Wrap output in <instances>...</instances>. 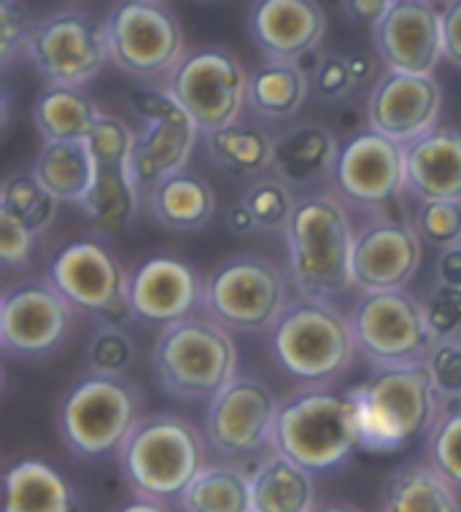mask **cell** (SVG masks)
Segmentation results:
<instances>
[{"label":"cell","instance_id":"6da1fadb","mask_svg":"<svg viewBox=\"0 0 461 512\" xmlns=\"http://www.w3.org/2000/svg\"><path fill=\"white\" fill-rule=\"evenodd\" d=\"M354 235L351 211L335 189L302 195L284 230L294 292L337 302L356 289L351 273Z\"/></svg>","mask_w":461,"mask_h":512},{"label":"cell","instance_id":"7a4b0ae2","mask_svg":"<svg viewBox=\"0 0 461 512\" xmlns=\"http://www.w3.org/2000/svg\"><path fill=\"white\" fill-rule=\"evenodd\" d=\"M348 394L356 405L359 445L370 453H394L413 445L432 432L443 407L426 362L375 367Z\"/></svg>","mask_w":461,"mask_h":512},{"label":"cell","instance_id":"3957f363","mask_svg":"<svg viewBox=\"0 0 461 512\" xmlns=\"http://www.w3.org/2000/svg\"><path fill=\"white\" fill-rule=\"evenodd\" d=\"M265 335L275 367L297 386H332L359 356L351 318L335 302L297 292Z\"/></svg>","mask_w":461,"mask_h":512},{"label":"cell","instance_id":"277c9868","mask_svg":"<svg viewBox=\"0 0 461 512\" xmlns=\"http://www.w3.org/2000/svg\"><path fill=\"white\" fill-rule=\"evenodd\" d=\"M208 440L192 421L173 413H146L119 448L127 488L143 499H181L208 467Z\"/></svg>","mask_w":461,"mask_h":512},{"label":"cell","instance_id":"5b68a950","mask_svg":"<svg viewBox=\"0 0 461 512\" xmlns=\"http://www.w3.org/2000/svg\"><path fill=\"white\" fill-rule=\"evenodd\" d=\"M151 367L170 397L211 402L240 375V351L230 329L208 313H195L162 327L151 351Z\"/></svg>","mask_w":461,"mask_h":512},{"label":"cell","instance_id":"8992f818","mask_svg":"<svg viewBox=\"0 0 461 512\" xmlns=\"http://www.w3.org/2000/svg\"><path fill=\"white\" fill-rule=\"evenodd\" d=\"M273 448L311 472L346 464L359 445L356 405L348 391L332 386H300L281 399Z\"/></svg>","mask_w":461,"mask_h":512},{"label":"cell","instance_id":"52a82bcc","mask_svg":"<svg viewBox=\"0 0 461 512\" xmlns=\"http://www.w3.org/2000/svg\"><path fill=\"white\" fill-rule=\"evenodd\" d=\"M143 415V394L133 380L87 372L60 397L57 432L73 456L100 459L119 453Z\"/></svg>","mask_w":461,"mask_h":512},{"label":"cell","instance_id":"ba28073f","mask_svg":"<svg viewBox=\"0 0 461 512\" xmlns=\"http://www.w3.org/2000/svg\"><path fill=\"white\" fill-rule=\"evenodd\" d=\"M289 275L259 254H230L208 270L203 281V313L230 332H270L284 313L292 289Z\"/></svg>","mask_w":461,"mask_h":512},{"label":"cell","instance_id":"9c48e42d","mask_svg":"<svg viewBox=\"0 0 461 512\" xmlns=\"http://www.w3.org/2000/svg\"><path fill=\"white\" fill-rule=\"evenodd\" d=\"M111 65L141 81H165L187 54V36L165 0H116L106 14Z\"/></svg>","mask_w":461,"mask_h":512},{"label":"cell","instance_id":"30bf717a","mask_svg":"<svg viewBox=\"0 0 461 512\" xmlns=\"http://www.w3.org/2000/svg\"><path fill=\"white\" fill-rule=\"evenodd\" d=\"M46 278L98 324L125 327L135 318L130 273L122 259L98 238L71 240L46 259Z\"/></svg>","mask_w":461,"mask_h":512},{"label":"cell","instance_id":"8fae6325","mask_svg":"<svg viewBox=\"0 0 461 512\" xmlns=\"http://www.w3.org/2000/svg\"><path fill=\"white\" fill-rule=\"evenodd\" d=\"M165 87L184 106L203 135L240 122L249 108V71L224 46L187 49L165 79Z\"/></svg>","mask_w":461,"mask_h":512},{"label":"cell","instance_id":"7c38bea8","mask_svg":"<svg viewBox=\"0 0 461 512\" xmlns=\"http://www.w3.org/2000/svg\"><path fill=\"white\" fill-rule=\"evenodd\" d=\"M76 308L46 275L19 278L0 294V345L19 362L49 359L68 345Z\"/></svg>","mask_w":461,"mask_h":512},{"label":"cell","instance_id":"4fadbf2b","mask_svg":"<svg viewBox=\"0 0 461 512\" xmlns=\"http://www.w3.org/2000/svg\"><path fill=\"white\" fill-rule=\"evenodd\" d=\"M348 318L354 329L356 354L370 364V370L424 362L435 343L424 300H418L408 289L359 292Z\"/></svg>","mask_w":461,"mask_h":512},{"label":"cell","instance_id":"5bb4252c","mask_svg":"<svg viewBox=\"0 0 461 512\" xmlns=\"http://www.w3.org/2000/svg\"><path fill=\"white\" fill-rule=\"evenodd\" d=\"M25 60L54 87H84L111 62L106 19L81 9L38 17Z\"/></svg>","mask_w":461,"mask_h":512},{"label":"cell","instance_id":"9a60e30c","mask_svg":"<svg viewBox=\"0 0 461 512\" xmlns=\"http://www.w3.org/2000/svg\"><path fill=\"white\" fill-rule=\"evenodd\" d=\"M89 146L95 154V186L81 211L98 238H119L133 227L143 195L133 170L135 130L122 116L103 114Z\"/></svg>","mask_w":461,"mask_h":512},{"label":"cell","instance_id":"2e32d148","mask_svg":"<svg viewBox=\"0 0 461 512\" xmlns=\"http://www.w3.org/2000/svg\"><path fill=\"white\" fill-rule=\"evenodd\" d=\"M127 103L141 119V130H135L133 170L146 197L151 186L160 184L162 178L189 168L200 130L165 84L135 87L127 95Z\"/></svg>","mask_w":461,"mask_h":512},{"label":"cell","instance_id":"e0dca14e","mask_svg":"<svg viewBox=\"0 0 461 512\" xmlns=\"http://www.w3.org/2000/svg\"><path fill=\"white\" fill-rule=\"evenodd\" d=\"M332 189L343 203L364 213L402 205L408 195L405 146L373 127H364L343 143L332 173Z\"/></svg>","mask_w":461,"mask_h":512},{"label":"cell","instance_id":"ac0fdd59","mask_svg":"<svg viewBox=\"0 0 461 512\" xmlns=\"http://www.w3.org/2000/svg\"><path fill=\"white\" fill-rule=\"evenodd\" d=\"M394 208L373 211L356 227L351 273L359 292L408 289L421 267L424 243L410 221V211L394 213Z\"/></svg>","mask_w":461,"mask_h":512},{"label":"cell","instance_id":"d6986e66","mask_svg":"<svg viewBox=\"0 0 461 512\" xmlns=\"http://www.w3.org/2000/svg\"><path fill=\"white\" fill-rule=\"evenodd\" d=\"M281 399L254 375L230 380L205 410V440L227 459H243L273 448Z\"/></svg>","mask_w":461,"mask_h":512},{"label":"cell","instance_id":"ffe728a7","mask_svg":"<svg viewBox=\"0 0 461 512\" xmlns=\"http://www.w3.org/2000/svg\"><path fill=\"white\" fill-rule=\"evenodd\" d=\"M375 54L383 68L432 76L443 52V17L435 0H394L373 25Z\"/></svg>","mask_w":461,"mask_h":512},{"label":"cell","instance_id":"44dd1931","mask_svg":"<svg viewBox=\"0 0 461 512\" xmlns=\"http://www.w3.org/2000/svg\"><path fill=\"white\" fill-rule=\"evenodd\" d=\"M364 108L373 130L408 146L437 127L443 111V87L435 73L418 76L383 68L378 81L367 92Z\"/></svg>","mask_w":461,"mask_h":512},{"label":"cell","instance_id":"7402d4cb","mask_svg":"<svg viewBox=\"0 0 461 512\" xmlns=\"http://www.w3.org/2000/svg\"><path fill=\"white\" fill-rule=\"evenodd\" d=\"M203 281L187 259L157 251L130 273V302L143 324L168 327L203 313Z\"/></svg>","mask_w":461,"mask_h":512},{"label":"cell","instance_id":"603a6c76","mask_svg":"<svg viewBox=\"0 0 461 512\" xmlns=\"http://www.w3.org/2000/svg\"><path fill=\"white\" fill-rule=\"evenodd\" d=\"M327 11L319 0H254L249 36L265 60H305L327 36Z\"/></svg>","mask_w":461,"mask_h":512},{"label":"cell","instance_id":"cb8c5ba5","mask_svg":"<svg viewBox=\"0 0 461 512\" xmlns=\"http://www.w3.org/2000/svg\"><path fill=\"white\" fill-rule=\"evenodd\" d=\"M343 143L337 141L335 130L316 119H302L281 133L273 135V168L270 173L292 186V189H313L332 181L337 157Z\"/></svg>","mask_w":461,"mask_h":512},{"label":"cell","instance_id":"d4e9b609","mask_svg":"<svg viewBox=\"0 0 461 512\" xmlns=\"http://www.w3.org/2000/svg\"><path fill=\"white\" fill-rule=\"evenodd\" d=\"M408 195L416 200H461V130L435 127L405 146Z\"/></svg>","mask_w":461,"mask_h":512},{"label":"cell","instance_id":"484cf974","mask_svg":"<svg viewBox=\"0 0 461 512\" xmlns=\"http://www.w3.org/2000/svg\"><path fill=\"white\" fill-rule=\"evenodd\" d=\"M146 205L157 224L173 232L205 230L219 211L211 181L195 170H178L146 192Z\"/></svg>","mask_w":461,"mask_h":512},{"label":"cell","instance_id":"4316f807","mask_svg":"<svg viewBox=\"0 0 461 512\" xmlns=\"http://www.w3.org/2000/svg\"><path fill=\"white\" fill-rule=\"evenodd\" d=\"M251 472V510L254 512H316V480L286 453L267 448Z\"/></svg>","mask_w":461,"mask_h":512},{"label":"cell","instance_id":"83f0119b","mask_svg":"<svg viewBox=\"0 0 461 512\" xmlns=\"http://www.w3.org/2000/svg\"><path fill=\"white\" fill-rule=\"evenodd\" d=\"M311 98V76L294 60H265L249 73V108L267 122H289Z\"/></svg>","mask_w":461,"mask_h":512},{"label":"cell","instance_id":"f1b7e54d","mask_svg":"<svg viewBox=\"0 0 461 512\" xmlns=\"http://www.w3.org/2000/svg\"><path fill=\"white\" fill-rule=\"evenodd\" d=\"M3 512H76V491L46 461L22 459L3 477Z\"/></svg>","mask_w":461,"mask_h":512},{"label":"cell","instance_id":"f546056e","mask_svg":"<svg viewBox=\"0 0 461 512\" xmlns=\"http://www.w3.org/2000/svg\"><path fill=\"white\" fill-rule=\"evenodd\" d=\"M103 116L95 98L84 87L46 84L33 103V127L41 141H89Z\"/></svg>","mask_w":461,"mask_h":512},{"label":"cell","instance_id":"4dcf8cb0","mask_svg":"<svg viewBox=\"0 0 461 512\" xmlns=\"http://www.w3.org/2000/svg\"><path fill=\"white\" fill-rule=\"evenodd\" d=\"M33 173L60 203L81 205L95 186V154L89 141L44 143Z\"/></svg>","mask_w":461,"mask_h":512},{"label":"cell","instance_id":"1f68e13d","mask_svg":"<svg viewBox=\"0 0 461 512\" xmlns=\"http://www.w3.org/2000/svg\"><path fill=\"white\" fill-rule=\"evenodd\" d=\"M381 512H461L459 491L426 464H405L386 480Z\"/></svg>","mask_w":461,"mask_h":512},{"label":"cell","instance_id":"d6a6232c","mask_svg":"<svg viewBox=\"0 0 461 512\" xmlns=\"http://www.w3.org/2000/svg\"><path fill=\"white\" fill-rule=\"evenodd\" d=\"M208 159L232 178H259L273 168V135L243 119L205 135Z\"/></svg>","mask_w":461,"mask_h":512},{"label":"cell","instance_id":"836d02e7","mask_svg":"<svg viewBox=\"0 0 461 512\" xmlns=\"http://www.w3.org/2000/svg\"><path fill=\"white\" fill-rule=\"evenodd\" d=\"M184 512H254L251 472L238 464H208L178 499Z\"/></svg>","mask_w":461,"mask_h":512},{"label":"cell","instance_id":"e575fe53","mask_svg":"<svg viewBox=\"0 0 461 512\" xmlns=\"http://www.w3.org/2000/svg\"><path fill=\"white\" fill-rule=\"evenodd\" d=\"M60 205L63 203L38 181L33 170H14L0 184V211L22 221L36 238L49 232Z\"/></svg>","mask_w":461,"mask_h":512},{"label":"cell","instance_id":"d590c367","mask_svg":"<svg viewBox=\"0 0 461 512\" xmlns=\"http://www.w3.org/2000/svg\"><path fill=\"white\" fill-rule=\"evenodd\" d=\"M238 197L251 211L259 232H281V235H284L286 224L292 219L297 200H300L297 189H292L273 173L251 178V184Z\"/></svg>","mask_w":461,"mask_h":512},{"label":"cell","instance_id":"8d00e7d4","mask_svg":"<svg viewBox=\"0 0 461 512\" xmlns=\"http://www.w3.org/2000/svg\"><path fill=\"white\" fill-rule=\"evenodd\" d=\"M302 62V68L311 76V95L327 106H343L351 103L359 92V81L354 76L348 52H319L308 54Z\"/></svg>","mask_w":461,"mask_h":512},{"label":"cell","instance_id":"74e56055","mask_svg":"<svg viewBox=\"0 0 461 512\" xmlns=\"http://www.w3.org/2000/svg\"><path fill=\"white\" fill-rule=\"evenodd\" d=\"M138 348H135L133 335L125 327L114 324H98L89 335L84 362L87 370L95 375H116L125 378L127 370L135 364Z\"/></svg>","mask_w":461,"mask_h":512},{"label":"cell","instance_id":"f35d334b","mask_svg":"<svg viewBox=\"0 0 461 512\" xmlns=\"http://www.w3.org/2000/svg\"><path fill=\"white\" fill-rule=\"evenodd\" d=\"M426 461L461 488V402L440 407L432 432L426 434Z\"/></svg>","mask_w":461,"mask_h":512},{"label":"cell","instance_id":"ab89813d","mask_svg":"<svg viewBox=\"0 0 461 512\" xmlns=\"http://www.w3.org/2000/svg\"><path fill=\"white\" fill-rule=\"evenodd\" d=\"M410 221L424 246L443 251L461 243V200H418Z\"/></svg>","mask_w":461,"mask_h":512},{"label":"cell","instance_id":"60d3db41","mask_svg":"<svg viewBox=\"0 0 461 512\" xmlns=\"http://www.w3.org/2000/svg\"><path fill=\"white\" fill-rule=\"evenodd\" d=\"M36 22L38 17L27 9L22 0H0V62H3V71H11L14 62L25 57Z\"/></svg>","mask_w":461,"mask_h":512},{"label":"cell","instance_id":"b9f144b4","mask_svg":"<svg viewBox=\"0 0 461 512\" xmlns=\"http://www.w3.org/2000/svg\"><path fill=\"white\" fill-rule=\"evenodd\" d=\"M424 362L432 372L440 402H461V340H435Z\"/></svg>","mask_w":461,"mask_h":512},{"label":"cell","instance_id":"7bdbcfd3","mask_svg":"<svg viewBox=\"0 0 461 512\" xmlns=\"http://www.w3.org/2000/svg\"><path fill=\"white\" fill-rule=\"evenodd\" d=\"M424 310L435 340H461V289L432 283L424 294Z\"/></svg>","mask_w":461,"mask_h":512},{"label":"cell","instance_id":"ee69618b","mask_svg":"<svg viewBox=\"0 0 461 512\" xmlns=\"http://www.w3.org/2000/svg\"><path fill=\"white\" fill-rule=\"evenodd\" d=\"M36 240L22 221L0 211V262L6 270H22L30 265Z\"/></svg>","mask_w":461,"mask_h":512},{"label":"cell","instance_id":"f6af8a7d","mask_svg":"<svg viewBox=\"0 0 461 512\" xmlns=\"http://www.w3.org/2000/svg\"><path fill=\"white\" fill-rule=\"evenodd\" d=\"M440 17H443L445 60L461 68V0H445L440 6Z\"/></svg>","mask_w":461,"mask_h":512},{"label":"cell","instance_id":"bcb514c9","mask_svg":"<svg viewBox=\"0 0 461 512\" xmlns=\"http://www.w3.org/2000/svg\"><path fill=\"white\" fill-rule=\"evenodd\" d=\"M451 289H461V243L437 251L435 259V281Z\"/></svg>","mask_w":461,"mask_h":512},{"label":"cell","instance_id":"7dc6e473","mask_svg":"<svg viewBox=\"0 0 461 512\" xmlns=\"http://www.w3.org/2000/svg\"><path fill=\"white\" fill-rule=\"evenodd\" d=\"M340 3H343V11H346V17L351 22L373 27L386 14V9L394 0H340Z\"/></svg>","mask_w":461,"mask_h":512},{"label":"cell","instance_id":"c3c4849f","mask_svg":"<svg viewBox=\"0 0 461 512\" xmlns=\"http://www.w3.org/2000/svg\"><path fill=\"white\" fill-rule=\"evenodd\" d=\"M224 227L232 232V235H238V238H251V235H257L259 227L251 211L243 205L240 197H235L230 205H227V211H224Z\"/></svg>","mask_w":461,"mask_h":512},{"label":"cell","instance_id":"681fc988","mask_svg":"<svg viewBox=\"0 0 461 512\" xmlns=\"http://www.w3.org/2000/svg\"><path fill=\"white\" fill-rule=\"evenodd\" d=\"M348 60H351V68H354V76L359 81V87H373L378 76H381L383 62L378 54L367 52V49H356V52H348Z\"/></svg>","mask_w":461,"mask_h":512},{"label":"cell","instance_id":"f907efd6","mask_svg":"<svg viewBox=\"0 0 461 512\" xmlns=\"http://www.w3.org/2000/svg\"><path fill=\"white\" fill-rule=\"evenodd\" d=\"M116 512H173L168 507V502H157V499H143V496H135L127 504H122Z\"/></svg>","mask_w":461,"mask_h":512},{"label":"cell","instance_id":"816d5d0a","mask_svg":"<svg viewBox=\"0 0 461 512\" xmlns=\"http://www.w3.org/2000/svg\"><path fill=\"white\" fill-rule=\"evenodd\" d=\"M316 512H362L354 504H327V507H319Z\"/></svg>","mask_w":461,"mask_h":512},{"label":"cell","instance_id":"f5cc1de1","mask_svg":"<svg viewBox=\"0 0 461 512\" xmlns=\"http://www.w3.org/2000/svg\"><path fill=\"white\" fill-rule=\"evenodd\" d=\"M435 3H445V0H435Z\"/></svg>","mask_w":461,"mask_h":512}]
</instances>
